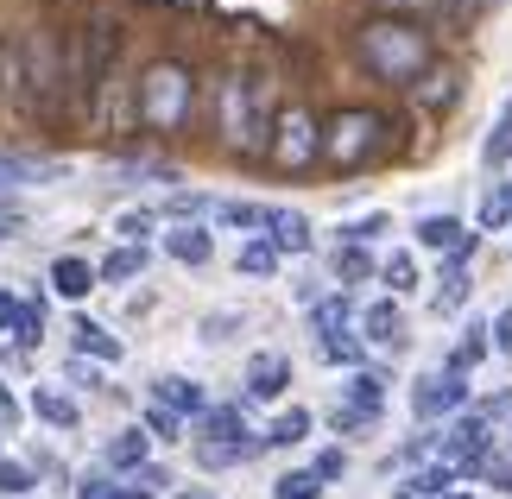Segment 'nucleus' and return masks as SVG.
I'll return each mask as SVG.
<instances>
[{
  "mask_svg": "<svg viewBox=\"0 0 512 499\" xmlns=\"http://www.w3.org/2000/svg\"><path fill=\"white\" fill-rule=\"evenodd\" d=\"M430 57H437V38H430L424 19H405V13H373L361 32H354V64H361L373 83H392V89H411L430 76Z\"/></svg>",
  "mask_w": 512,
  "mask_h": 499,
  "instance_id": "1",
  "label": "nucleus"
},
{
  "mask_svg": "<svg viewBox=\"0 0 512 499\" xmlns=\"http://www.w3.org/2000/svg\"><path fill=\"white\" fill-rule=\"evenodd\" d=\"M133 114H140L146 133L177 139L196 114V70L184 57H152L140 70V83H133Z\"/></svg>",
  "mask_w": 512,
  "mask_h": 499,
  "instance_id": "2",
  "label": "nucleus"
},
{
  "mask_svg": "<svg viewBox=\"0 0 512 499\" xmlns=\"http://www.w3.org/2000/svg\"><path fill=\"white\" fill-rule=\"evenodd\" d=\"M260 95H266V83L260 76H241V70H228L215 83V133H222L228 152H253L272 133V114L260 108Z\"/></svg>",
  "mask_w": 512,
  "mask_h": 499,
  "instance_id": "3",
  "label": "nucleus"
},
{
  "mask_svg": "<svg viewBox=\"0 0 512 499\" xmlns=\"http://www.w3.org/2000/svg\"><path fill=\"white\" fill-rule=\"evenodd\" d=\"M386 152H392V114H380V108H336L329 114V127H323V158L329 165L361 171V165H373V158H386Z\"/></svg>",
  "mask_w": 512,
  "mask_h": 499,
  "instance_id": "4",
  "label": "nucleus"
},
{
  "mask_svg": "<svg viewBox=\"0 0 512 499\" xmlns=\"http://www.w3.org/2000/svg\"><path fill=\"white\" fill-rule=\"evenodd\" d=\"M260 449H266V436L247 430L241 405H215V411L203 417V436H196V462H203V468L247 462V455H260Z\"/></svg>",
  "mask_w": 512,
  "mask_h": 499,
  "instance_id": "5",
  "label": "nucleus"
},
{
  "mask_svg": "<svg viewBox=\"0 0 512 499\" xmlns=\"http://www.w3.org/2000/svg\"><path fill=\"white\" fill-rule=\"evenodd\" d=\"M272 165L279 171H310L323 158V127H317V114H310L304 102H291L272 114Z\"/></svg>",
  "mask_w": 512,
  "mask_h": 499,
  "instance_id": "6",
  "label": "nucleus"
},
{
  "mask_svg": "<svg viewBox=\"0 0 512 499\" xmlns=\"http://www.w3.org/2000/svg\"><path fill=\"white\" fill-rule=\"evenodd\" d=\"M462 405H468V373H456V367H437V373H424L418 386H411V411H418L424 424L456 417Z\"/></svg>",
  "mask_w": 512,
  "mask_h": 499,
  "instance_id": "7",
  "label": "nucleus"
},
{
  "mask_svg": "<svg viewBox=\"0 0 512 499\" xmlns=\"http://www.w3.org/2000/svg\"><path fill=\"white\" fill-rule=\"evenodd\" d=\"M386 405V379H373V373H354L348 379V405H336V430H354V424H367L373 411Z\"/></svg>",
  "mask_w": 512,
  "mask_h": 499,
  "instance_id": "8",
  "label": "nucleus"
},
{
  "mask_svg": "<svg viewBox=\"0 0 512 499\" xmlns=\"http://www.w3.org/2000/svg\"><path fill=\"white\" fill-rule=\"evenodd\" d=\"M418 241L430 253H449V259H468V253H475V234H468L456 215H424V222H418Z\"/></svg>",
  "mask_w": 512,
  "mask_h": 499,
  "instance_id": "9",
  "label": "nucleus"
},
{
  "mask_svg": "<svg viewBox=\"0 0 512 499\" xmlns=\"http://www.w3.org/2000/svg\"><path fill=\"white\" fill-rule=\"evenodd\" d=\"M51 177H64L57 158H32V152H7V158H0V190H13V184H51Z\"/></svg>",
  "mask_w": 512,
  "mask_h": 499,
  "instance_id": "10",
  "label": "nucleus"
},
{
  "mask_svg": "<svg viewBox=\"0 0 512 499\" xmlns=\"http://www.w3.org/2000/svg\"><path fill=\"white\" fill-rule=\"evenodd\" d=\"M291 386V361L285 354H253L247 361V398H279Z\"/></svg>",
  "mask_w": 512,
  "mask_h": 499,
  "instance_id": "11",
  "label": "nucleus"
},
{
  "mask_svg": "<svg viewBox=\"0 0 512 499\" xmlns=\"http://www.w3.org/2000/svg\"><path fill=\"white\" fill-rule=\"evenodd\" d=\"M361 329H367V342H373V348H405V316H399V304H392V297L367 304Z\"/></svg>",
  "mask_w": 512,
  "mask_h": 499,
  "instance_id": "12",
  "label": "nucleus"
},
{
  "mask_svg": "<svg viewBox=\"0 0 512 499\" xmlns=\"http://www.w3.org/2000/svg\"><path fill=\"white\" fill-rule=\"evenodd\" d=\"M266 234L279 253H310V222L298 209H266Z\"/></svg>",
  "mask_w": 512,
  "mask_h": 499,
  "instance_id": "13",
  "label": "nucleus"
},
{
  "mask_svg": "<svg viewBox=\"0 0 512 499\" xmlns=\"http://www.w3.org/2000/svg\"><path fill=\"white\" fill-rule=\"evenodd\" d=\"M95 278H102V272H95L89 259H76V253L51 259V291H57V297H89V285H95Z\"/></svg>",
  "mask_w": 512,
  "mask_h": 499,
  "instance_id": "14",
  "label": "nucleus"
},
{
  "mask_svg": "<svg viewBox=\"0 0 512 499\" xmlns=\"http://www.w3.org/2000/svg\"><path fill=\"white\" fill-rule=\"evenodd\" d=\"M152 398H159V405L165 411H177V417H196V411H203L209 417V398H203V386H190V379H159V386H152Z\"/></svg>",
  "mask_w": 512,
  "mask_h": 499,
  "instance_id": "15",
  "label": "nucleus"
},
{
  "mask_svg": "<svg viewBox=\"0 0 512 499\" xmlns=\"http://www.w3.org/2000/svg\"><path fill=\"white\" fill-rule=\"evenodd\" d=\"M70 335H76V354H83V361H89V354H95V361H121V342H114L102 323H89V316H76Z\"/></svg>",
  "mask_w": 512,
  "mask_h": 499,
  "instance_id": "16",
  "label": "nucleus"
},
{
  "mask_svg": "<svg viewBox=\"0 0 512 499\" xmlns=\"http://www.w3.org/2000/svg\"><path fill=\"white\" fill-rule=\"evenodd\" d=\"M165 253H171V259H184V266H203V259L215 253V241H209V228L184 222L177 234H165Z\"/></svg>",
  "mask_w": 512,
  "mask_h": 499,
  "instance_id": "17",
  "label": "nucleus"
},
{
  "mask_svg": "<svg viewBox=\"0 0 512 499\" xmlns=\"http://www.w3.org/2000/svg\"><path fill=\"white\" fill-rule=\"evenodd\" d=\"M32 411L45 417V424H57V430H76V417H83V411H76V398L51 392V386H38V392H32Z\"/></svg>",
  "mask_w": 512,
  "mask_h": 499,
  "instance_id": "18",
  "label": "nucleus"
},
{
  "mask_svg": "<svg viewBox=\"0 0 512 499\" xmlns=\"http://www.w3.org/2000/svg\"><path fill=\"white\" fill-rule=\"evenodd\" d=\"M437 316H456L462 304H468V272H462V259H449V272H443V285H437Z\"/></svg>",
  "mask_w": 512,
  "mask_h": 499,
  "instance_id": "19",
  "label": "nucleus"
},
{
  "mask_svg": "<svg viewBox=\"0 0 512 499\" xmlns=\"http://www.w3.org/2000/svg\"><path fill=\"white\" fill-rule=\"evenodd\" d=\"M95 272H102L108 285H127V278H140V272H146V247H114Z\"/></svg>",
  "mask_w": 512,
  "mask_h": 499,
  "instance_id": "20",
  "label": "nucleus"
},
{
  "mask_svg": "<svg viewBox=\"0 0 512 499\" xmlns=\"http://www.w3.org/2000/svg\"><path fill=\"white\" fill-rule=\"evenodd\" d=\"M102 455H108V468H133V474H140V468H146V436H140V430H121Z\"/></svg>",
  "mask_w": 512,
  "mask_h": 499,
  "instance_id": "21",
  "label": "nucleus"
},
{
  "mask_svg": "<svg viewBox=\"0 0 512 499\" xmlns=\"http://www.w3.org/2000/svg\"><path fill=\"white\" fill-rule=\"evenodd\" d=\"M304 436H310V411H304V405H291L279 424L266 430V449H291V443H304Z\"/></svg>",
  "mask_w": 512,
  "mask_h": 499,
  "instance_id": "22",
  "label": "nucleus"
},
{
  "mask_svg": "<svg viewBox=\"0 0 512 499\" xmlns=\"http://www.w3.org/2000/svg\"><path fill=\"white\" fill-rule=\"evenodd\" d=\"M272 499H323V481H317V468H291L272 481Z\"/></svg>",
  "mask_w": 512,
  "mask_h": 499,
  "instance_id": "23",
  "label": "nucleus"
},
{
  "mask_svg": "<svg viewBox=\"0 0 512 499\" xmlns=\"http://www.w3.org/2000/svg\"><path fill=\"white\" fill-rule=\"evenodd\" d=\"M310 329H317L323 342L348 335V297H329V304H317V310H310Z\"/></svg>",
  "mask_w": 512,
  "mask_h": 499,
  "instance_id": "24",
  "label": "nucleus"
},
{
  "mask_svg": "<svg viewBox=\"0 0 512 499\" xmlns=\"http://www.w3.org/2000/svg\"><path fill=\"white\" fill-rule=\"evenodd\" d=\"M241 272L247 278H272V272H279V247H272V241H247L241 247Z\"/></svg>",
  "mask_w": 512,
  "mask_h": 499,
  "instance_id": "25",
  "label": "nucleus"
},
{
  "mask_svg": "<svg viewBox=\"0 0 512 499\" xmlns=\"http://www.w3.org/2000/svg\"><path fill=\"white\" fill-rule=\"evenodd\" d=\"M487 348H494V335H487V329H468L462 342H456V354H449V367H456V373H468V367H475Z\"/></svg>",
  "mask_w": 512,
  "mask_h": 499,
  "instance_id": "26",
  "label": "nucleus"
},
{
  "mask_svg": "<svg viewBox=\"0 0 512 499\" xmlns=\"http://www.w3.org/2000/svg\"><path fill=\"white\" fill-rule=\"evenodd\" d=\"M506 222H512V184H500V190L481 203V228H487V234H494V228H506Z\"/></svg>",
  "mask_w": 512,
  "mask_h": 499,
  "instance_id": "27",
  "label": "nucleus"
},
{
  "mask_svg": "<svg viewBox=\"0 0 512 499\" xmlns=\"http://www.w3.org/2000/svg\"><path fill=\"white\" fill-rule=\"evenodd\" d=\"M367 272H373L367 247H336V278H342V285H354V278H367Z\"/></svg>",
  "mask_w": 512,
  "mask_h": 499,
  "instance_id": "28",
  "label": "nucleus"
},
{
  "mask_svg": "<svg viewBox=\"0 0 512 499\" xmlns=\"http://www.w3.org/2000/svg\"><path fill=\"white\" fill-rule=\"evenodd\" d=\"M215 215H222L228 228H266V209H253V203H222Z\"/></svg>",
  "mask_w": 512,
  "mask_h": 499,
  "instance_id": "29",
  "label": "nucleus"
},
{
  "mask_svg": "<svg viewBox=\"0 0 512 499\" xmlns=\"http://www.w3.org/2000/svg\"><path fill=\"white\" fill-rule=\"evenodd\" d=\"M506 158H512V114L487 133V165H506Z\"/></svg>",
  "mask_w": 512,
  "mask_h": 499,
  "instance_id": "30",
  "label": "nucleus"
},
{
  "mask_svg": "<svg viewBox=\"0 0 512 499\" xmlns=\"http://www.w3.org/2000/svg\"><path fill=\"white\" fill-rule=\"evenodd\" d=\"M386 285H392V291L418 285V266H411V253H392V259H386Z\"/></svg>",
  "mask_w": 512,
  "mask_h": 499,
  "instance_id": "31",
  "label": "nucleus"
},
{
  "mask_svg": "<svg viewBox=\"0 0 512 499\" xmlns=\"http://www.w3.org/2000/svg\"><path fill=\"white\" fill-rule=\"evenodd\" d=\"M38 335H45V304H26V316H19V335H13V342H19V348H32Z\"/></svg>",
  "mask_w": 512,
  "mask_h": 499,
  "instance_id": "32",
  "label": "nucleus"
},
{
  "mask_svg": "<svg viewBox=\"0 0 512 499\" xmlns=\"http://www.w3.org/2000/svg\"><path fill=\"white\" fill-rule=\"evenodd\" d=\"M26 487H38L26 462H0V493H26Z\"/></svg>",
  "mask_w": 512,
  "mask_h": 499,
  "instance_id": "33",
  "label": "nucleus"
},
{
  "mask_svg": "<svg viewBox=\"0 0 512 499\" xmlns=\"http://www.w3.org/2000/svg\"><path fill=\"white\" fill-rule=\"evenodd\" d=\"M76 499H152V493H146V487H108V481H89Z\"/></svg>",
  "mask_w": 512,
  "mask_h": 499,
  "instance_id": "34",
  "label": "nucleus"
},
{
  "mask_svg": "<svg viewBox=\"0 0 512 499\" xmlns=\"http://www.w3.org/2000/svg\"><path fill=\"white\" fill-rule=\"evenodd\" d=\"M380 228H386V215H367V222H348V228H342V241H348V247H367Z\"/></svg>",
  "mask_w": 512,
  "mask_h": 499,
  "instance_id": "35",
  "label": "nucleus"
},
{
  "mask_svg": "<svg viewBox=\"0 0 512 499\" xmlns=\"http://www.w3.org/2000/svg\"><path fill=\"white\" fill-rule=\"evenodd\" d=\"M146 430H152V436H177V430H184V417L165 411V405H152V411H146Z\"/></svg>",
  "mask_w": 512,
  "mask_h": 499,
  "instance_id": "36",
  "label": "nucleus"
},
{
  "mask_svg": "<svg viewBox=\"0 0 512 499\" xmlns=\"http://www.w3.org/2000/svg\"><path fill=\"white\" fill-rule=\"evenodd\" d=\"M481 481H494V487L512 493V455H487V462H481Z\"/></svg>",
  "mask_w": 512,
  "mask_h": 499,
  "instance_id": "37",
  "label": "nucleus"
},
{
  "mask_svg": "<svg viewBox=\"0 0 512 499\" xmlns=\"http://www.w3.org/2000/svg\"><path fill=\"white\" fill-rule=\"evenodd\" d=\"M323 361H361V342H354V335H336V342H323Z\"/></svg>",
  "mask_w": 512,
  "mask_h": 499,
  "instance_id": "38",
  "label": "nucleus"
},
{
  "mask_svg": "<svg viewBox=\"0 0 512 499\" xmlns=\"http://www.w3.org/2000/svg\"><path fill=\"white\" fill-rule=\"evenodd\" d=\"M114 228H121L127 241L140 247V234H152V215H146V209H127V215H121V222H114Z\"/></svg>",
  "mask_w": 512,
  "mask_h": 499,
  "instance_id": "39",
  "label": "nucleus"
},
{
  "mask_svg": "<svg viewBox=\"0 0 512 499\" xmlns=\"http://www.w3.org/2000/svg\"><path fill=\"white\" fill-rule=\"evenodd\" d=\"M342 468H348V455H342V449H323V455H317V481H323V487H329V481H342Z\"/></svg>",
  "mask_w": 512,
  "mask_h": 499,
  "instance_id": "40",
  "label": "nucleus"
},
{
  "mask_svg": "<svg viewBox=\"0 0 512 499\" xmlns=\"http://www.w3.org/2000/svg\"><path fill=\"white\" fill-rule=\"evenodd\" d=\"M19 228H26V215H19V203H0V241H13Z\"/></svg>",
  "mask_w": 512,
  "mask_h": 499,
  "instance_id": "41",
  "label": "nucleus"
},
{
  "mask_svg": "<svg viewBox=\"0 0 512 499\" xmlns=\"http://www.w3.org/2000/svg\"><path fill=\"white\" fill-rule=\"evenodd\" d=\"M487 335H494V348H500V354H512V310H500V316H494V329H487Z\"/></svg>",
  "mask_w": 512,
  "mask_h": 499,
  "instance_id": "42",
  "label": "nucleus"
},
{
  "mask_svg": "<svg viewBox=\"0 0 512 499\" xmlns=\"http://www.w3.org/2000/svg\"><path fill=\"white\" fill-rule=\"evenodd\" d=\"M19 316H26V304H13V297L0 291V329H13V335H19Z\"/></svg>",
  "mask_w": 512,
  "mask_h": 499,
  "instance_id": "43",
  "label": "nucleus"
},
{
  "mask_svg": "<svg viewBox=\"0 0 512 499\" xmlns=\"http://www.w3.org/2000/svg\"><path fill=\"white\" fill-rule=\"evenodd\" d=\"M209 203H203V196H171V215H203Z\"/></svg>",
  "mask_w": 512,
  "mask_h": 499,
  "instance_id": "44",
  "label": "nucleus"
},
{
  "mask_svg": "<svg viewBox=\"0 0 512 499\" xmlns=\"http://www.w3.org/2000/svg\"><path fill=\"white\" fill-rule=\"evenodd\" d=\"M0 83H7V45H0Z\"/></svg>",
  "mask_w": 512,
  "mask_h": 499,
  "instance_id": "45",
  "label": "nucleus"
},
{
  "mask_svg": "<svg viewBox=\"0 0 512 499\" xmlns=\"http://www.w3.org/2000/svg\"><path fill=\"white\" fill-rule=\"evenodd\" d=\"M500 424H506V443H512V411H506V417H500Z\"/></svg>",
  "mask_w": 512,
  "mask_h": 499,
  "instance_id": "46",
  "label": "nucleus"
},
{
  "mask_svg": "<svg viewBox=\"0 0 512 499\" xmlns=\"http://www.w3.org/2000/svg\"><path fill=\"white\" fill-rule=\"evenodd\" d=\"M437 499H468V493H437Z\"/></svg>",
  "mask_w": 512,
  "mask_h": 499,
  "instance_id": "47",
  "label": "nucleus"
},
{
  "mask_svg": "<svg viewBox=\"0 0 512 499\" xmlns=\"http://www.w3.org/2000/svg\"><path fill=\"white\" fill-rule=\"evenodd\" d=\"M177 499H203V493H177Z\"/></svg>",
  "mask_w": 512,
  "mask_h": 499,
  "instance_id": "48",
  "label": "nucleus"
}]
</instances>
